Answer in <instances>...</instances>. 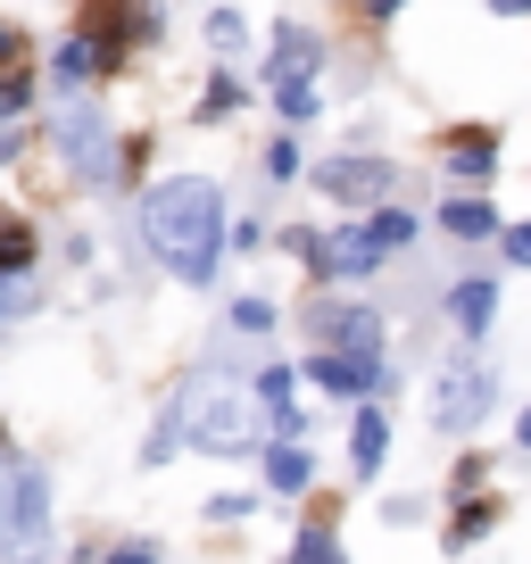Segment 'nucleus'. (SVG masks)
<instances>
[{
	"instance_id": "39448f33",
	"label": "nucleus",
	"mask_w": 531,
	"mask_h": 564,
	"mask_svg": "<svg viewBox=\"0 0 531 564\" xmlns=\"http://www.w3.org/2000/svg\"><path fill=\"white\" fill-rule=\"evenodd\" d=\"M316 58H324V42L316 34H300V25H283L274 34V58H266V84H274V100H283V117H307L316 108Z\"/></svg>"
},
{
	"instance_id": "ddd939ff",
	"label": "nucleus",
	"mask_w": 531,
	"mask_h": 564,
	"mask_svg": "<svg viewBox=\"0 0 531 564\" xmlns=\"http://www.w3.org/2000/svg\"><path fill=\"white\" fill-rule=\"evenodd\" d=\"M373 265H382V241H373L366 225L324 232V274H373Z\"/></svg>"
},
{
	"instance_id": "20e7f679",
	"label": "nucleus",
	"mask_w": 531,
	"mask_h": 564,
	"mask_svg": "<svg viewBox=\"0 0 531 564\" xmlns=\"http://www.w3.org/2000/svg\"><path fill=\"white\" fill-rule=\"evenodd\" d=\"M58 166H67L84 192H100V183H117V133H108V117L100 108H67L58 117Z\"/></svg>"
},
{
	"instance_id": "6e6552de",
	"label": "nucleus",
	"mask_w": 531,
	"mask_h": 564,
	"mask_svg": "<svg viewBox=\"0 0 531 564\" xmlns=\"http://www.w3.org/2000/svg\"><path fill=\"white\" fill-rule=\"evenodd\" d=\"M307 382L333 390V399H357V390H390V366H382V357H340V349H316V357H307Z\"/></svg>"
},
{
	"instance_id": "0eeeda50",
	"label": "nucleus",
	"mask_w": 531,
	"mask_h": 564,
	"mask_svg": "<svg viewBox=\"0 0 531 564\" xmlns=\"http://www.w3.org/2000/svg\"><path fill=\"white\" fill-rule=\"evenodd\" d=\"M75 34L91 42V67H100V75H124V58H133V34H150V18H133V0H91Z\"/></svg>"
},
{
	"instance_id": "cd10ccee",
	"label": "nucleus",
	"mask_w": 531,
	"mask_h": 564,
	"mask_svg": "<svg viewBox=\"0 0 531 564\" xmlns=\"http://www.w3.org/2000/svg\"><path fill=\"white\" fill-rule=\"evenodd\" d=\"M175 441H183V415H166L159 432H150V465H166V457H175Z\"/></svg>"
},
{
	"instance_id": "bb28decb",
	"label": "nucleus",
	"mask_w": 531,
	"mask_h": 564,
	"mask_svg": "<svg viewBox=\"0 0 531 564\" xmlns=\"http://www.w3.org/2000/svg\"><path fill=\"white\" fill-rule=\"evenodd\" d=\"M283 175H300V150H291V141H266V183H283Z\"/></svg>"
},
{
	"instance_id": "b1692460",
	"label": "nucleus",
	"mask_w": 531,
	"mask_h": 564,
	"mask_svg": "<svg viewBox=\"0 0 531 564\" xmlns=\"http://www.w3.org/2000/svg\"><path fill=\"white\" fill-rule=\"evenodd\" d=\"M232 108H241V84H232V75H216L208 100H199V117H232Z\"/></svg>"
},
{
	"instance_id": "dca6fc26",
	"label": "nucleus",
	"mask_w": 531,
	"mask_h": 564,
	"mask_svg": "<svg viewBox=\"0 0 531 564\" xmlns=\"http://www.w3.org/2000/svg\"><path fill=\"white\" fill-rule=\"evenodd\" d=\"M51 84H58V91H84V84H100V67H91V42H84V34H67V42L51 51Z\"/></svg>"
},
{
	"instance_id": "f704fd0d",
	"label": "nucleus",
	"mask_w": 531,
	"mask_h": 564,
	"mask_svg": "<svg viewBox=\"0 0 531 564\" xmlns=\"http://www.w3.org/2000/svg\"><path fill=\"white\" fill-rule=\"evenodd\" d=\"M490 9L498 18H531V0H490Z\"/></svg>"
},
{
	"instance_id": "c756f323",
	"label": "nucleus",
	"mask_w": 531,
	"mask_h": 564,
	"mask_svg": "<svg viewBox=\"0 0 531 564\" xmlns=\"http://www.w3.org/2000/svg\"><path fill=\"white\" fill-rule=\"evenodd\" d=\"M108 564H159V547H150V540H124V547H108Z\"/></svg>"
},
{
	"instance_id": "aec40b11",
	"label": "nucleus",
	"mask_w": 531,
	"mask_h": 564,
	"mask_svg": "<svg viewBox=\"0 0 531 564\" xmlns=\"http://www.w3.org/2000/svg\"><path fill=\"white\" fill-rule=\"evenodd\" d=\"M34 307H42L34 265H25V274H0V316H34Z\"/></svg>"
},
{
	"instance_id": "a211bd4d",
	"label": "nucleus",
	"mask_w": 531,
	"mask_h": 564,
	"mask_svg": "<svg viewBox=\"0 0 531 564\" xmlns=\"http://www.w3.org/2000/svg\"><path fill=\"white\" fill-rule=\"evenodd\" d=\"M307 474H316V465H307L300 448H266V490H283V498H300V490H307Z\"/></svg>"
},
{
	"instance_id": "9b49d317",
	"label": "nucleus",
	"mask_w": 531,
	"mask_h": 564,
	"mask_svg": "<svg viewBox=\"0 0 531 564\" xmlns=\"http://www.w3.org/2000/svg\"><path fill=\"white\" fill-rule=\"evenodd\" d=\"M448 316H457L465 340H481V333H490V316H498V282L490 274H465L457 291H448Z\"/></svg>"
},
{
	"instance_id": "4be33fe9",
	"label": "nucleus",
	"mask_w": 531,
	"mask_h": 564,
	"mask_svg": "<svg viewBox=\"0 0 531 564\" xmlns=\"http://www.w3.org/2000/svg\"><path fill=\"white\" fill-rule=\"evenodd\" d=\"M490 523H498V507H490V498H481V507H465L457 523H448V547H474V540H481Z\"/></svg>"
},
{
	"instance_id": "393cba45",
	"label": "nucleus",
	"mask_w": 531,
	"mask_h": 564,
	"mask_svg": "<svg viewBox=\"0 0 531 564\" xmlns=\"http://www.w3.org/2000/svg\"><path fill=\"white\" fill-rule=\"evenodd\" d=\"M283 241H291V258H300L307 274H324V232H307V225H300V232H283Z\"/></svg>"
},
{
	"instance_id": "72a5a7b5",
	"label": "nucleus",
	"mask_w": 531,
	"mask_h": 564,
	"mask_svg": "<svg viewBox=\"0 0 531 564\" xmlns=\"http://www.w3.org/2000/svg\"><path fill=\"white\" fill-rule=\"evenodd\" d=\"M9 150H18V124H9V117H0V166H9Z\"/></svg>"
},
{
	"instance_id": "423d86ee",
	"label": "nucleus",
	"mask_w": 531,
	"mask_h": 564,
	"mask_svg": "<svg viewBox=\"0 0 531 564\" xmlns=\"http://www.w3.org/2000/svg\"><path fill=\"white\" fill-rule=\"evenodd\" d=\"M316 192L333 199V208H382V199L399 192V166H390V159H324Z\"/></svg>"
},
{
	"instance_id": "9d476101",
	"label": "nucleus",
	"mask_w": 531,
	"mask_h": 564,
	"mask_svg": "<svg viewBox=\"0 0 531 564\" xmlns=\"http://www.w3.org/2000/svg\"><path fill=\"white\" fill-rule=\"evenodd\" d=\"M316 333L340 357H382V316L373 307H316Z\"/></svg>"
},
{
	"instance_id": "1a4fd4ad",
	"label": "nucleus",
	"mask_w": 531,
	"mask_h": 564,
	"mask_svg": "<svg viewBox=\"0 0 531 564\" xmlns=\"http://www.w3.org/2000/svg\"><path fill=\"white\" fill-rule=\"evenodd\" d=\"M490 399H498V382L481 366H448L441 373V423L448 432H474V423L490 415Z\"/></svg>"
},
{
	"instance_id": "7c9ffc66",
	"label": "nucleus",
	"mask_w": 531,
	"mask_h": 564,
	"mask_svg": "<svg viewBox=\"0 0 531 564\" xmlns=\"http://www.w3.org/2000/svg\"><path fill=\"white\" fill-rule=\"evenodd\" d=\"M18 51H25V42H18V25H0V67H18Z\"/></svg>"
},
{
	"instance_id": "c85d7f7f",
	"label": "nucleus",
	"mask_w": 531,
	"mask_h": 564,
	"mask_svg": "<svg viewBox=\"0 0 531 564\" xmlns=\"http://www.w3.org/2000/svg\"><path fill=\"white\" fill-rule=\"evenodd\" d=\"M498 249H507L514 265H531V225H507V232H498Z\"/></svg>"
},
{
	"instance_id": "412c9836",
	"label": "nucleus",
	"mask_w": 531,
	"mask_h": 564,
	"mask_svg": "<svg viewBox=\"0 0 531 564\" xmlns=\"http://www.w3.org/2000/svg\"><path fill=\"white\" fill-rule=\"evenodd\" d=\"M291 564H349V556H340V540H333L324 523H307V531H300V547H291Z\"/></svg>"
},
{
	"instance_id": "6ab92c4d",
	"label": "nucleus",
	"mask_w": 531,
	"mask_h": 564,
	"mask_svg": "<svg viewBox=\"0 0 531 564\" xmlns=\"http://www.w3.org/2000/svg\"><path fill=\"white\" fill-rule=\"evenodd\" d=\"M366 232L382 241V258H390V249H408V241H415V216H408V208H373Z\"/></svg>"
},
{
	"instance_id": "2eb2a0df",
	"label": "nucleus",
	"mask_w": 531,
	"mask_h": 564,
	"mask_svg": "<svg viewBox=\"0 0 531 564\" xmlns=\"http://www.w3.org/2000/svg\"><path fill=\"white\" fill-rule=\"evenodd\" d=\"M441 225L457 232V241H490V232H498V216H490V199H481V192H457V199L441 208Z\"/></svg>"
},
{
	"instance_id": "473e14b6",
	"label": "nucleus",
	"mask_w": 531,
	"mask_h": 564,
	"mask_svg": "<svg viewBox=\"0 0 531 564\" xmlns=\"http://www.w3.org/2000/svg\"><path fill=\"white\" fill-rule=\"evenodd\" d=\"M399 9H408V0H366V18H399Z\"/></svg>"
},
{
	"instance_id": "a878e982",
	"label": "nucleus",
	"mask_w": 531,
	"mask_h": 564,
	"mask_svg": "<svg viewBox=\"0 0 531 564\" xmlns=\"http://www.w3.org/2000/svg\"><path fill=\"white\" fill-rule=\"evenodd\" d=\"M232 324H241V333H274V307L266 300H232Z\"/></svg>"
},
{
	"instance_id": "f03ea898",
	"label": "nucleus",
	"mask_w": 531,
	"mask_h": 564,
	"mask_svg": "<svg viewBox=\"0 0 531 564\" xmlns=\"http://www.w3.org/2000/svg\"><path fill=\"white\" fill-rule=\"evenodd\" d=\"M183 432H192V448H208V457H249L258 448V399H249L241 373L208 366L192 390H183Z\"/></svg>"
},
{
	"instance_id": "f257e3e1",
	"label": "nucleus",
	"mask_w": 531,
	"mask_h": 564,
	"mask_svg": "<svg viewBox=\"0 0 531 564\" xmlns=\"http://www.w3.org/2000/svg\"><path fill=\"white\" fill-rule=\"evenodd\" d=\"M142 241L175 282H216L225 258V192L208 175H166L142 192Z\"/></svg>"
},
{
	"instance_id": "f3484780",
	"label": "nucleus",
	"mask_w": 531,
	"mask_h": 564,
	"mask_svg": "<svg viewBox=\"0 0 531 564\" xmlns=\"http://www.w3.org/2000/svg\"><path fill=\"white\" fill-rule=\"evenodd\" d=\"M34 265V225L18 208H0V274H25Z\"/></svg>"
},
{
	"instance_id": "2f4dec72",
	"label": "nucleus",
	"mask_w": 531,
	"mask_h": 564,
	"mask_svg": "<svg viewBox=\"0 0 531 564\" xmlns=\"http://www.w3.org/2000/svg\"><path fill=\"white\" fill-rule=\"evenodd\" d=\"M514 448H523V457H531V406H523V415H514Z\"/></svg>"
},
{
	"instance_id": "4468645a",
	"label": "nucleus",
	"mask_w": 531,
	"mask_h": 564,
	"mask_svg": "<svg viewBox=\"0 0 531 564\" xmlns=\"http://www.w3.org/2000/svg\"><path fill=\"white\" fill-rule=\"evenodd\" d=\"M382 457H390V415H382V406H357L349 465H357V474H382Z\"/></svg>"
},
{
	"instance_id": "f8f14e48",
	"label": "nucleus",
	"mask_w": 531,
	"mask_h": 564,
	"mask_svg": "<svg viewBox=\"0 0 531 564\" xmlns=\"http://www.w3.org/2000/svg\"><path fill=\"white\" fill-rule=\"evenodd\" d=\"M490 124H465V133H448V175L457 183H490V166H498V150H490Z\"/></svg>"
},
{
	"instance_id": "7ed1b4c3",
	"label": "nucleus",
	"mask_w": 531,
	"mask_h": 564,
	"mask_svg": "<svg viewBox=\"0 0 531 564\" xmlns=\"http://www.w3.org/2000/svg\"><path fill=\"white\" fill-rule=\"evenodd\" d=\"M51 556V474L25 457H0V564Z\"/></svg>"
},
{
	"instance_id": "5701e85b",
	"label": "nucleus",
	"mask_w": 531,
	"mask_h": 564,
	"mask_svg": "<svg viewBox=\"0 0 531 564\" xmlns=\"http://www.w3.org/2000/svg\"><path fill=\"white\" fill-rule=\"evenodd\" d=\"M25 100H34V75H18V67H0V117L18 124V117H25Z\"/></svg>"
}]
</instances>
